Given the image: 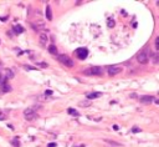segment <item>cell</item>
I'll use <instances>...</instances> for the list:
<instances>
[{"instance_id":"1","label":"cell","mask_w":159,"mask_h":147,"mask_svg":"<svg viewBox=\"0 0 159 147\" xmlns=\"http://www.w3.org/2000/svg\"><path fill=\"white\" fill-rule=\"evenodd\" d=\"M57 61H60L61 64H64L65 66H67V67H73V65H75L73 60L70 56H67V55H59L57 56Z\"/></svg>"},{"instance_id":"2","label":"cell","mask_w":159,"mask_h":147,"mask_svg":"<svg viewBox=\"0 0 159 147\" xmlns=\"http://www.w3.org/2000/svg\"><path fill=\"white\" fill-rule=\"evenodd\" d=\"M137 61H138L139 64L145 65V64L149 61V55H148V52H147L145 50H142V51L137 55Z\"/></svg>"},{"instance_id":"3","label":"cell","mask_w":159,"mask_h":147,"mask_svg":"<svg viewBox=\"0 0 159 147\" xmlns=\"http://www.w3.org/2000/svg\"><path fill=\"white\" fill-rule=\"evenodd\" d=\"M85 75H95V76H101L102 74H103V70H102V67H98V66H93V67H91V69H86L85 71H83Z\"/></svg>"},{"instance_id":"4","label":"cell","mask_w":159,"mask_h":147,"mask_svg":"<svg viewBox=\"0 0 159 147\" xmlns=\"http://www.w3.org/2000/svg\"><path fill=\"white\" fill-rule=\"evenodd\" d=\"M24 117L28 121H34V120L37 118V113H36V111L32 110V109H26L24 111Z\"/></svg>"},{"instance_id":"5","label":"cell","mask_w":159,"mask_h":147,"mask_svg":"<svg viewBox=\"0 0 159 147\" xmlns=\"http://www.w3.org/2000/svg\"><path fill=\"white\" fill-rule=\"evenodd\" d=\"M76 55L80 60H85L87 56H88V50L86 47H80L76 50Z\"/></svg>"},{"instance_id":"6","label":"cell","mask_w":159,"mask_h":147,"mask_svg":"<svg viewBox=\"0 0 159 147\" xmlns=\"http://www.w3.org/2000/svg\"><path fill=\"white\" fill-rule=\"evenodd\" d=\"M121 71H122V67L118 66V65H112V66H109L108 70H107V72H108L109 76H114V75L119 74Z\"/></svg>"},{"instance_id":"7","label":"cell","mask_w":159,"mask_h":147,"mask_svg":"<svg viewBox=\"0 0 159 147\" xmlns=\"http://www.w3.org/2000/svg\"><path fill=\"white\" fill-rule=\"evenodd\" d=\"M39 40H40V44H41L42 46H45V45L47 44V40H49V37H47V35H46V33H40Z\"/></svg>"},{"instance_id":"8","label":"cell","mask_w":159,"mask_h":147,"mask_svg":"<svg viewBox=\"0 0 159 147\" xmlns=\"http://www.w3.org/2000/svg\"><path fill=\"white\" fill-rule=\"evenodd\" d=\"M102 94L101 92H88V94H86V97H87V100H93V99H97V97H99Z\"/></svg>"},{"instance_id":"9","label":"cell","mask_w":159,"mask_h":147,"mask_svg":"<svg viewBox=\"0 0 159 147\" xmlns=\"http://www.w3.org/2000/svg\"><path fill=\"white\" fill-rule=\"evenodd\" d=\"M153 100H154L153 96H142L140 97V102H143V104H150Z\"/></svg>"},{"instance_id":"10","label":"cell","mask_w":159,"mask_h":147,"mask_svg":"<svg viewBox=\"0 0 159 147\" xmlns=\"http://www.w3.org/2000/svg\"><path fill=\"white\" fill-rule=\"evenodd\" d=\"M13 30H14L15 34H23V33H24V28H23L21 25H15V26L13 28Z\"/></svg>"},{"instance_id":"11","label":"cell","mask_w":159,"mask_h":147,"mask_svg":"<svg viewBox=\"0 0 159 147\" xmlns=\"http://www.w3.org/2000/svg\"><path fill=\"white\" fill-rule=\"evenodd\" d=\"M46 19H47V20H52V11H51L50 5L46 6Z\"/></svg>"},{"instance_id":"12","label":"cell","mask_w":159,"mask_h":147,"mask_svg":"<svg viewBox=\"0 0 159 147\" xmlns=\"http://www.w3.org/2000/svg\"><path fill=\"white\" fill-rule=\"evenodd\" d=\"M14 77V72L11 71V70H9V69H6L5 70V80H10V79H13Z\"/></svg>"},{"instance_id":"13","label":"cell","mask_w":159,"mask_h":147,"mask_svg":"<svg viewBox=\"0 0 159 147\" xmlns=\"http://www.w3.org/2000/svg\"><path fill=\"white\" fill-rule=\"evenodd\" d=\"M47 50H49L50 54H52V55H57V47H56L55 45H50Z\"/></svg>"},{"instance_id":"14","label":"cell","mask_w":159,"mask_h":147,"mask_svg":"<svg viewBox=\"0 0 159 147\" xmlns=\"http://www.w3.org/2000/svg\"><path fill=\"white\" fill-rule=\"evenodd\" d=\"M78 106H81V107H88V106H91V101L90 100L81 101V102H78Z\"/></svg>"},{"instance_id":"15","label":"cell","mask_w":159,"mask_h":147,"mask_svg":"<svg viewBox=\"0 0 159 147\" xmlns=\"http://www.w3.org/2000/svg\"><path fill=\"white\" fill-rule=\"evenodd\" d=\"M67 112H68V115H72V116H78V115H80L78 111H76L75 109H72V107L67 109Z\"/></svg>"},{"instance_id":"16","label":"cell","mask_w":159,"mask_h":147,"mask_svg":"<svg viewBox=\"0 0 159 147\" xmlns=\"http://www.w3.org/2000/svg\"><path fill=\"white\" fill-rule=\"evenodd\" d=\"M114 25H116V23H114L113 19H108L107 20V26L108 28H114Z\"/></svg>"},{"instance_id":"17","label":"cell","mask_w":159,"mask_h":147,"mask_svg":"<svg viewBox=\"0 0 159 147\" xmlns=\"http://www.w3.org/2000/svg\"><path fill=\"white\" fill-rule=\"evenodd\" d=\"M11 145L14 147H20V141H19L18 138H14V140L11 141Z\"/></svg>"},{"instance_id":"18","label":"cell","mask_w":159,"mask_h":147,"mask_svg":"<svg viewBox=\"0 0 159 147\" xmlns=\"http://www.w3.org/2000/svg\"><path fill=\"white\" fill-rule=\"evenodd\" d=\"M132 132H133V133H138V132H140V128L137 127V126H134V127L132 128Z\"/></svg>"},{"instance_id":"19","label":"cell","mask_w":159,"mask_h":147,"mask_svg":"<svg viewBox=\"0 0 159 147\" xmlns=\"http://www.w3.org/2000/svg\"><path fill=\"white\" fill-rule=\"evenodd\" d=\"M153 62H154V64H158V54H157V52L153 55Z\"/></svg>"},{"instance_id":"20","label":"cell","mask_w":159,"mask_h":147,"mask_svg":"<svg viewBox=\"0 0 159 147\" xmlns=\"http://www.w3.org/2000/svg\"><path fill=\"white\" fill-rule=\"evenodd\" d=\"M104 141L111 143V145H114V146H121V143H118V142H113V141H109V140H104Z\"/></svg>"},{"instance_id":"21","label":"cell","mask_w":159,"mask_h":147,"mask_svg":"<svg viewBox=\"0 0 159 147\" xmlns=\"http://www.w3.org/2000/svg\"><path fill=\"white\" fill-rule=\"evenodd\" d=\"M6 118V113H4L3 111H0V120H5Z\"/></svg>"},{"instance_id":"22","label":"cell","mask_w":159,"mask_h":147,"mask_svg":"<svg viewBox=\"0 0 159 147\" xmlns=\"http://www.w3.org/2000/svg\"><path fill=\"white\" fill-rule=\"evenodd\" d=\"M24 67H25L26 70H36L35 67H32V66H29V65H24Z\"/></svg>"},{"instance_id":"23","label":"cell","mask_w":159,"mask_h":147,"mask_svg":"<svg viewBox=\"0 0 159 147\" xmlns=\"http://www.w3.org/2000/svg\"><path fill=\"white\" fill-rule=\"evenodd\" d=\"M158 40H159V37H157V39H155V44H154V46H155V52L158 51Z\"/></svg>"},{"instance_id":"24","label":"cell","mask_w":159,"mask_h":147,"mask_svg":"<svg viewBox=\"0 0 159 147\" xmlns=\"http://www.w3.org/2000/svg\"><path fill=\"white\" fill-rule=\"evenodd\" d=\"M45 95H46V96H49V95H52V91H51V90H47V91L45 92Z\"/></svg>"},{"instance_id":"25","label":"cell","mask_w":159,"mask_h":147,"mask_svg":"<svg viewBox=\"0 0 159 147\" xmlns=\"http://www.w3.org/2000/svg\"><path fill=\"white\" fill-rule=\"evenodd\" d=\"M56 146H57V145H56L55 142H52V143H49V145H47V147H56Z\"/></svg>"},{"instance_id":"26","label":"cell","mask_w":159,"mask_h":147,"mask_svg":"<svg viewBox=\"0 0 159 147\" xmlns=\"http://www.w3.org/2000/svg\"><path fill=\"white\" fill-rule=\"evenodd\" d=\"M73 147H86V145L85 143H80V145H75Z\"/></svg>"},{"instance_id":"27","label":"cell","mask_w":159,"mask_h":147,"mask_svg":"<svg viewBox=\"0 0 159 147\" xmlns=\"http://www.w3.org/2000/svg\"><path fill=\"white\" fill-rule=\"evenodd\" d=\"M113 130H118V126L117 125H113Z\"/></svg>"},{"instance_id":"28","label":"cell","mask_w":159,"mask_h":147,"mask_svg":"<svg viewBox=\"0 0 159 147\" xmlns=\"http://www.w3.org/2000/svg\"><path fill=\"white\" fill-rule=\"evenodd\" d=\"M1 79H3V76H1V74H0V82H1Z\"/></svg>"},{"instance_id":"29","label":"cell","mask_w":159,"mask_h":147,"mask_svg":"<svg viewBox=\"0 0 159 147\" xmlns=\"http://www.w3.org/2000/svg\"><path fill=\"white\" fill-rule=\"evenodd\" d=\"M0 67H1V61H0Z\"/></svg>"}]
</instances>
